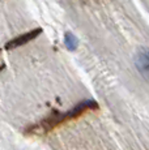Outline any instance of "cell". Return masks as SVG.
I'll use <instances>...</instances> for the list:
<instances>
[{
  "mask_svg": "<svg viewBox=\"0 0 149 150\" xmlns=\"http://www.w3.org/2000/svg\"><path fill=\"white\" fill-rule=\"evenodd\" d=\"M0 60H1V48H0Z\"/></svg>",
  "mask_w": 149,
  "mask_h": 150,
  "instance_id": "5b68a950",
  "label": "cell"
},
{
  "mask_svg": "<svg viewBox=\"0 0 149 150\" xmlns=\"http://www.w3.org/2000/svg\"><path fill=\"white\" fill-rule=\"evenodd\" d=\"M135 65H136L139 73L149 81V50L140 48L135 56Z\"/></svg>",
  "mask_w": 149,
  "mask_h": 150,
  "instance_id": "3957f363",
  "label": "cell"
},
{
  "mask_svg": "<svg viewBox=\"0 0 149 150\" xmlns=\"http://www.w3.org/2000/svg\"><path fill=\"white\" fill-rule=\"evenodd\" d=\"M98 110V103L96 100H84V102L79 103L77 106H74L72 110L67 112H53L47 117H45L43 120H41L38 124H34L30 128H28V133L30 134H37V133H46V132H51L53 129H55L56 127L62 125V124L74 120L77 117L82 116V115L88 114L90 111H96Z\"/></svg>",
  "mask_w": 149,
  "mask_h": 150,
  "instance_id": "6da1fadb",
  "label": "cell"
},
{
  "mask_svg": "<svg viewBox=\"0 0 149 150\" xmlns=\"http://www.w3.org/2000/svg\"><path fill=\"white\" fill-rule=\"evenodd\" d=\"M42 28H35V29H31V30L26 31V33L24 34H20V35L15 37V38H12L11 41H8L5 43L4 46V50H15V48H18L21 47V46L26 45V43H29L31 41H34V39L37 38V37H39L42 34Z\"/></svg>",
  "mask_w": 149,
  "mask_h": 150,
  "instance_id": "7a4b0ae2",
  "label": "cell"
},
{
  "mask_svg": "<svg viewBox=\"0 0 149 150\" xmlns=\"http://www.w3.org/2000/svg\"><path fill=\"white\" fill-rule=\"evenodd\" d=\"M77 39H76V37L73 35L72 33H65V35H64V45H65V47L68 48L70 51H74L76 50V47H77Z\"/></svg>",
  "mask_w": 149,
  "mask_h": 150,
  "instance_id": "277c9868",
  "label": "cell"
}]
</instances>
